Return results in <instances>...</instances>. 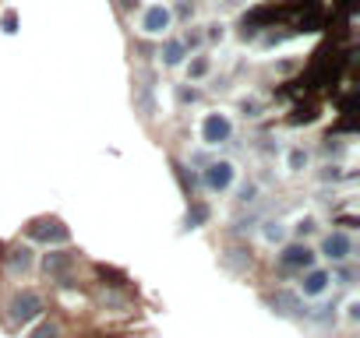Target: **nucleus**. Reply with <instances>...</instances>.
<instances>
[{"label": "nucleus", "instance_id": "nucleus-1", "mask_svg": "<svg viewBox=\"0 0 360 338\" xmlns=\"http://www.w3.org/2000/svg\"><path fill=\"white\" fill-rule=\"evenodd\" d=\"M39 310H43V299H39L36 292H22V296H15V299H11V320H15V324L32 320Z\"/></svg>", "mask_w": 360, "mask_h": 338}, {"label": "nucleus", "instance_id": "nucleus-2", "mask_svg": "<svg viewBox=\"0 0 360 338\" xmlns=\"http://www.w3.org/2000/svg\"><path fill=\"white\" fill-rule=\"evenodd\" d=\"M29 236L32 240H43V243H60V240H68V229L57 219H39V222L29 226Z\"/></svg>", "mask_w": 360, "mask_h": 338}, {"label": "nucleus", "instance_id": "nucleus-3", "mask_svg": "<svg viewBox=\"0 0 360 338\" xmlns=\"http://www.w3.org/2000/svg\"><path fill=\"white\" fill-rule=\"evenodd\" d=\"M230 130H233V127H230V120H226V116H219V113H212V116L205 120V127H202V134H205V141H209V144L226 141V137H230Z\"/></svg>", "mask_w": 360, "mask_h": 338}, {"label": "nucleus", "instance_id": "nucleus-4", "mask_svg": "<svg viewBox=\"0 0 360 338\" xmlns=\"http://www.w3.org/2000/svg\"><path fill=\"white\" fill-rule=\"evenodd\" d=\"M230 180H233V165H230V162H216V165H209L205 184H209L212 191H226Z\"/></svg>", "mask_w": 360, "mask_h": 338}, {"label": "nucleus", "instance_id": "nucleus-5", "mask_svg": "<svg viewBox=\"0 0 360 338\" xmlns=\"http://www.w3.org/2000/svg\"><path fill=\"white\" fill-rule=\"evenodd\" d=\"M311 261H314V254L307 247H286V254H283V264L286 268H307Z\"/></svg>", "mask_w": 360, "mask_h": 338}, {"label": "nucleus", "instance_id": "nucleus-6", "mask_svg": "<svg viewBox=\"0 0 360 338\" xmlns=\"http://www.w3.org/2000/svg\"><path fill=\"white\" fill-rule=\"evenodd\" d=\"M325 254H328L332 261H342V257L349 254V240H346L342 233H332V236L325 240Z\"/></svg>", "mask_w": 360, "mask_h": 338}, {"label": "nucleus", "instance_id": "nucleus-7", "mask_svg": "<svg viewBox=\"0 0 360 338\" xmlns=\"http://www.w3.org/2000/svg\"><path fill=\"white\" fill-rule=\"evenodd\" d=\"M166 25H169V11L166 8H152L145 15V32H162Z\"/></svg>", "mask_w": 360, "mask_h": 338}, {"label": "nucleus", "instance_id": "nucleus-8", "mask_svg": "<svg viewBox=\"0 0 360 338\" xmlns=\"http://www.w3.org/2000/svg\"><path fill=\"white\" fill-rule=\"evenodd\" d=\"M43 264H46V271H50V275H60V271H68V268L75 264V257H71V254H64V250H57V254H46V261H43Z\"/></svg>", "mask_w": 360, "mask_h": 338}, {"label": "nucleus", "instance_id": "nucleus-9", "mask_svg": "<svg viewBox=\"0 0 360 338\" xmlns=\"http://www.w3.org/2000/svg\"><path fill=\"white\" fill-rule=\"evenodd\" d=\"M325 282H328V275H325V271H311V275L304 278V292H311V296H318V292L325 289Z\"/></svg>", "mask_w": 360, "mask_h": 338}, {"label": "nucleus", "instance_id": "nucleus-10", "mask_svg": "<svg viewBox=\"0 0 360 338\" xmlns=\"http://www.w3.org/2000/svg\"><path fill=\"white\" fill-rule=\"evenodd\" d=\"M272 306H283V313H297V310H300V303H297L290 292H276V296H272Z\"/></svg>", "mask_w": 360, "mask_h": 338}, {"label": "nucleus", "instance_id": "nucleus-11", "mask_svg": "<svg viewBox=\"0 0 360 338\" xmlns=\"http://www.w3.org/2000/svg\"><path fill=\"white\" fill-rule=\"evenodd\" d=\"M32 338H60V324H57V320H43V324L32 331Z\"/></svg>", "mask_w": 360, "mask_h": 338}, {"label": "nucleus", "instance_id": "nucleus-12", "mask_svg": "<svg viewBox=\"0 0 360 338\" xmlns=\"http://www.w3.org/2000/svg\"><path fill=\"white\" fill-rule=\"evenodd\" d=\"M29 261H32V257H29V250H25V247H22V250H15V254H11V268H15V271H18V268H22V271H25V268H29Z\"/></svg>", "mask_w": 360, "mask_h": 338}, {"label": "nucleus", "instance_id": "nucleus-13", "mask_svg": "<svg viewBox=\"0 0 360 338\" xmlns=\"http://www.w3.org/2000/svg\"><path fill=\"white\" fill-rule=\"evenodd\" d=\"M180 53H184V46H180V43H169V46H166V60H169V64H176Z\"/></svg>", "mask_w": 360, "mask_h": 338}, {"label": "nucleus", "instance_id": "nucleus-14", "mask_svg": "<svg viewBox=\"0 0 360 338\" xmlns=\"http://www.w3.org/2000/svg\"><path fill=\"white\" fill-rule=\"evenodd\" d=\"M120 4H124V8H134V4H138V0H120Z\"/></svg>", "mask_w": 360, "mask_h": 338}]
</instances>
